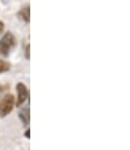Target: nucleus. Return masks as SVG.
<instances>
[{"mask_svg":"<svg viewBox=\"0 0 130 150\" xmlns=\"http://www.w3.org/2000/svg\"><path fill=\"white\" fill-rule=\"evenodd\" d=\"M14 107V96L12 94H7L0 100V117L7 116L12 111Z\"/></svg>","mask_w":130,"mask_h":150,"instance_id":"nucleus-2","label":"nucleus"},{"mask_svg":"<svg viewBox=\"0 0 130 150\" xmlns=\"http://www.w3.org/2000/svg\"><path fill=\"white\" fill-rule=\"evenodd\" d=\"M3 30H4V23H2L1 21H0V35L3 33Z\"/></svg>","mask_w":130,"mask_h":150,"instance_id":"nucleus-8","label":"nucleus"},{"mask_svg":"<svg viewBox=\"0 0 130 150\" xmlns=\"http://www.w3.org/2000/svg\"><path fill=\"white\" fill-rule=\"evenodd\" d=\"M19 118H20L21 122L24 126H27L28 123H29V110L27 108L21 110L20 112H19Z\"/></svg>","mask_w":130,"mask_h":150,"instance_id":"nucleus-4","label":"nucleus"},{"mask_svg":"<svg viewBox=\"0 0 130 150\" xmlns=\"http://www.w3.org/2000/svg\"><path fill=\"white\" fill-rule=\"evenodd\" d=\"M2 91H3V87H2V85H1V84H0V96H1Z\"/></svg>","mask_w":130,"mask_h":150,"instance_id":"nucleus-10","label":"nucleus"},{"mask_svg":"<svg viewBox=\"0 0 130 150\" xmlns=\"http://www.w3.org/2000/svg\"><path fill=\"white\" fill-rule=\"evenodd\" d=\"M16 90H17V105H20L25 101V100L27 98L28 96V91L27 88H26L25 85L23 83L19 82L17 83L16 85Z\"/></svg>","mask_w":130,"mask_h":150,"instance_id":"nucleus-3","label":"nucleus"},{"mask_svg":"<svg viewBox=\"0 0 130 150\" xmlns=\"http://www.w3.org/2000/svg\"><path fill=\"white\" fill-rule=\"evenodd\" d=\"M26 51V54H25V56H26V58L27 59H29V45H27V47H26V49H25Z\"/></svg>","mask_w":130,"mask_h":150,"instance_id":"nucleus-7","label":"nucleus"},{"mask_svg":"<svg viewBox=\"0 0 130 150\" xmlns=\"http://www.w3.org/2000/svg\"><path fill=\"white\" fill-rule=\"evenodd\" d=\"M18 14H19V16H20L24 21H26V23H29L30 10H29V6H28V5L25 6V7H23L22 9L19 11Z\"/></svg>","mask_w":130,"mask_h":150,"instance_id":"nucleus-5","label":"nucleus"},{"mask_svg":"<svg viewBox=\"0 0 130 150\" xmlns=\"http://www.w3.org/2000/svg\"><path fill=\"white\" fill-rule=\"evenodd\" d=\"M15 45H16L15 38L13 37L11 33L8 32L7 34H5L2 37L1 41H0V55H3V56L8 55L10 49L14 47Z\"/></svg>","mask_w":130,"mask_h":150,"instance_id":"nucleus-1","label":"nucleus"},{"mask_svg":"<svg viewBox=\"0 0 130 150\" xmlns=\"http://www.w3.org/2000/svg\"><path fill=\"white\" fill-rule=\"evenodd\" d=\"M24 135H25L27 138H29V130H27V131H26V133L24 134Z\"/></svg>","mask_w":130,"mask_h":150,"instance_id":"nucleus-9","label":"nucleus"},{"mask_svg":"<svg viewBox=\"0 0 130 150\" xmlns=\"http://www.w3.org/2000/svg\"><path fill=\"white\" fill-rule=\"evenodd\" d=\"M10 68H11V65H10L9 62H7V61L0 59V73L8 71Z\"/></svg>","mask_w":130,"mask_h":150,"instance_id":"nucleus-6","label":"nucleus"}]
</instances>
